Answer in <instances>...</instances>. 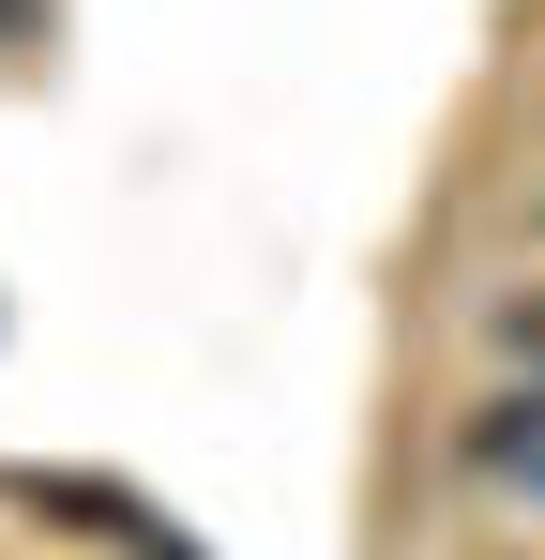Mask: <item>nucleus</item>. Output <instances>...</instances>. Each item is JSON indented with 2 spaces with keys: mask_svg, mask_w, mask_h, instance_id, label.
Segmentation results:
<instances>
[{
  "mask_svg": "<svg viewBox=\"0 0 545 560\" xmlns=\"http://www.w3.org/2000/svg\"><path fill=\"white\" fill-rule=\"evenodd\" d=\"M137 560H197V546H167V530H137Z\"/></svg>",
  "mask_w": 545,
  "mask_h": 560,
  "instance_id": "nucleus-2",
  "label": "nucleus"
},
{
  "mask_svg": "<svg viewBox=\"0 0 545 560\" xmlns=\"http://www.w3.org/2000/svg\"><path fill=\"white\" fill-rule=\"evenodd\" d=\"M531 243H545V212H531Z\"/></svg>",
  "mask_w": 545,
  "mask_h": 560,
  "instance_id": "nucleus-3",
  "label": "nucleus"
},
{
  "mask_svg": "<svg viewBox=\"0 0 545 560\" xmlns=\"http://www.w3.org/2000/svg\"><path fill=\"white\" fill-rule=\"evenodd\" d=\"M31 15H46V0H0V46H15V31H31Z\"/></svg>",
  "mask_w": 545,
  "mask_h": 560,
  "instance_id": "nucleus-1",
  "label": "nucleus"
}]
</instances>
